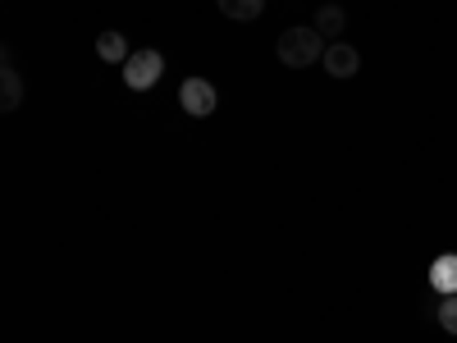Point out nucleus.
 I'll use <instances>...</instances> for the list:
<instances>
[{
  "instance_id": "f257e3e1",
  "label": "nucleus",
  "mask_w": 457,
  "mask_h": 343,
  "mask_svg": "<svg viewBox=\"0 0 457 343\" xmlns=\"http://www.w3.org/2000/svg\"><path fill=\"white\" fill-rule=\"evenodd\" d=\"M279 64L288 69H307L316 60H325V46H320V28H284L279 37Z\"/></svg>"
},
{
  "instance_id": "f03ea898",
  "label": "nucleus",
  "mask_w": 457,
  "mask_h": 343,
  "mask_svg": "<svg viewBox=\"0 0 457 343\" xmlns=\"http://www.w3.org/2000/svg\"><path fill=\"white\" fill-rule=\"evenodd\" d=\"M161 73H165V55H161V51H133V55L124 60V88L146 92V88L161 83Z\"/></svg>"
},
{
  "instance_id": "7ed1b4c3",
  "label": "nucleus",
  "mask_w": 457,
  "mask_h": 343,
  "mask_svg": "<svg viewBox=\"0 0 457 343\" xmlns=\"http://www.w3.org/2000/svg\"><path fill=\"white\" fill-rule=\"evenodd\" d=\"M179 105L193 114V120H206V114H215L220 96H215V88H211L206 79H183V88H179Z\"/></svg>"
},
{
  "instance_id": "20e7f679",
  "label": "nucleus",
  "mask_w": 457,
  "mask_h": 343,
  "mask_svg": "<svg viewBox=\"0 0 457 343\" xmlns=\"http://www.w3.org/2000/svg\"><path fill=\"white\" fill-rule=\"evenodd\" d=\"M325 73L329 79H353V73L361 69V55H357V46H348V42H334V46H325Z\"/></svg>"
},
{
  "instance_id": "39448f33",
  "label": "nucleus",
  "mask_w": 457,
  "mask_h": 343,
  "mask_svg": "<svg viewBox=\"0 0 457 343\" xmlns=\"http://www.w3.org/2000/svg\"><path fill=\"white\" fill-rule=\"evenodd\" d=\"M430 289H435V293H444V297H453V293H457V252L435 256V265H430Z\"/></svg>"
},
{
  "instance_id": "423d86ee",
  "label": "nucleus",
  "mask_w": 457,
  "mask_h": 343,
  "mask_svg": "<svg viewBox=\"0 0 457 343\" xmlns=\"http://www.w3.org/2000/svg\"><path fill=\"white\" fill-rule=\"evenodd\" d=\"M19 101H23V79L5 55V64H0V110H19Z\"/></svg>"
},
{
  "instance_id": "0eeeda50",
  "label": "nucleus",
  "mask_w": 457,
  "mask_h": 343,
  "mask_svg": "<svg viewBox=\"0 0 457 343\" xmlns=\"http://www.w3.org/2000/svg\"><path fill=\"white\" fill-rule=\"evenodd\" d=\"M96 55H101L105 64H124V60L133 55V51H129V37H124V32H114V28L101 32V37H96Z\"/></svg>"
},
{
  "instance_id": "6e6552de",
  "label": "nucleus",
  "mask_w": 457,
  "mask_h": 343,
  "mask_svg": "<svg viewBox=\"0 0 457 343\" xmlns=\"http://www.w3.org/2000/svg\"><path fill=\"white\" fill-rule=\"evenodd\" d=\"M215 5H220V14H224V19H234V23H252V19H261L265 0H215Z\"/></svg>"
},
{
  "instance_id": "1a4fd4ad",
  "label": "nucleus",
  "mask_w": 457,
  "mask_h": 343,
  "mask_svg": "<svg viewBox=\"0 0 457 343\" xmlns=\"http://www.w3.org/2000/svg\"><path fill=\"white\" fill-rule=\"evenodd\" d=\"M316 28H320V37H338L343 28H348V14H343V5H320Z\"/></svg>"
},
{
  "instance_id": "9d476101",
  "label": "nucleus",
  "mask_w": 457,
  "mask_h": 343,
  "mask_svg": "<svg viewBox=\"0 0 457 343\" xmlns=\"http://www.w3.org/2000/svg\"><path fill=\"white\" fill-rule=\"evenodd\" d=\"M439 325H444L448 334H457V293L439 302Z\"/></svg>"
}]
</instances>
